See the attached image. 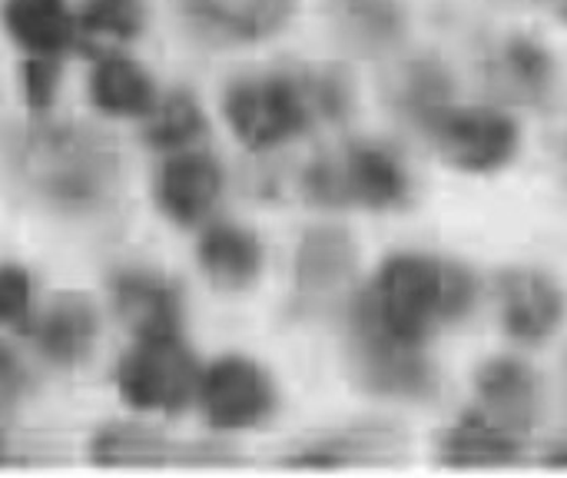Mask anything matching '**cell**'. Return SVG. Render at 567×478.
Wrapping results in <instances>:
<instances>
[{
    "mask_svg": "<svg viewBox=\"0 0 567 478\" xmlns=\"http://www.w3.org/2000/svg\"><path fill=\"white\" fill-rule=\"evenodd\" d=\"M478 296L475 276L429 253H392L352 303V326L425 346V339L462 319Z\"/></svg>",
    "mask_w": 567,
    "mask_h": 478,
    "instance_id": "cell-1",
    "label": "cell"
},
{
    "mask_svg": "<svg viewBox=\"0 0 567 478\" xmlns=\"http://www.w3.org/2000/svg\"><path fill=\"white\" fill-rule=\"evenodd\" d=\"M342 113H346L342 83L322 73L243 77L229 83V90L223 93V116L233 136L252 153H266L302 136L319 116H342Z\"/></svg>",
    "mask_w": 567,
    "mask_h": 478,
    "instance_id": "cell-2",
    "label": "cell"
},
{
    "mask_svg": "<svg viewBox=\"0 0 567 478\" xmlns=\"http://www.w3.org/2000/svg\"><path fill=\"white\" fill-rule=\"evenodd\" d=\"M116 163L113 146L83 126L30 130L17 150V166L33 193L66 213H90L103 206L116 186Z\"/></svg>",
    "mask_w": 567,
    "mask_h": 478,
    "instance_id": "cell-3",
    "label": "cell"
},
{
    "mask_svg": "<svg viewBox=\"0 0 567 478\" xmlns=\"http://www.w3.org/2000/svg\"><path fill=\"white\" fill-rule=\"evenodd\" d=\"M302 193L326 210H395L409 200V173L385 146L355 143L339 160H316L302 176Z\"/></svg>",
    "mask_w": 567,
    "mask_h": 478,
    "instance_id": "cell-4",
    "label": "cell"
},
{
    "mask_svg": "<svg viewBox=\"0 0 567 478\" xmlns=\"http://www.w3.org/2000/svg\"><path fill=\"white\" fill-rule=\"evenodd\" d=\"M203 366L183 336L173 339H136V346L116 366V393L136 413L179 416L196 403Z\"/></svg>",
    "mask_w": 567,
    "mask_h": 478,
    "instance_id": "cell-5",
    "label": "cell"
},
{
    "mask_svg": "<svg viewBox=\"0 0 567 478\" xmlns=\"http://www.w3.org/2000/svg\"><path fill=\"white\" fill-rule=\"evenodd\" d=\"M196 406L209 429L246 433L272 419L279 396L272 376L249 356H219L199 376Z\"/></svg>",
    "mask_w": 567,
    "mask_h": 478,
    "instance_id": "cell-6",
    "label": "cell"
},
{
    "mask_svg": "<svg viewBox=\"0 0 567 478\" xmlns=\"http://www.w3.org/2000/svg\"><path fill=\"white\" fill-rule=\"evenodd\" d=\"M349 373L355 386L379 399H429L435 389L432 363L422 346L352 326Z\"/></svg>",
    "mask_w": 567,
    "mask_h": 478,
    "instance_id": "cell-7",
    "label": "cell"
},
{
    "mask_svg": "<svg viewBox=\"0 0 567 478\" xmlns=\"http://www.w3.org/2000/svg\"><path fill=\"white\" fill-rule=\"evenodd\" d=\"M432 133L442 156L465 173L502 170L518 150V126L512 116L485 106L432 113Z\"/></svg>",
    "mask_w": 567,
    "mask_h": 478,
    "instance_id": "cell-8",
    "label": "cell"
},
{
    "mask_svg": "<svg viewBox=\"0 0 567 478\" xmlns=\"http://www.w3.org/2000/svg\"><path fill=\"white\" fill-rule=\"evenodd\" d=\"M359 269V246L339 223H316L302 233L292 256V286L302 303L339 299Z\"/></svg>",
    "mask_w": 567,
    "mask_h": 478,
    "instance_id": "cell-9",
    "label": "cell"
},
{
    "mask_svg": "<svg viewBox=\"0 0 567 478\" xmlns=\"http://www.w3.org/2000/svg\"><path fill=\"white\" fill-rule=\"evenodd\" d=\"M223 166L216 156L203 150H179L169 153L156 173L153 196L159 213L176 226H199L213 216L223 196Z\"/></svg>",
    "mask_w": 567,
    "mask_h": 478,
    "instance_id": "cell-10",
    "label": "cell"
},
{
    "mask_svg": "<svg viewBox=\"0 0 567 478\" xmlns=\"http://www.w3.org/2000/svg\"><path fill=\"white\" fill-rule=\"evenodd\" d=\"M90 459L96 466H166V462L213 466L233 459V449L219 443H173L153 426L113 423L90 439Z\"/></svg>",
    "mask_w": 567,
    "mask_h": 478,
    "instance_id": "cell-11",
    "label": "cell"
},
{
    "mask_svg": "<svg viewBox=\"0 0 567 478\" xmlns=\"http://www.w3.org/2000/svg\"><path fill=\"white\" fill-rule=\"evenodd\" d=\"M113 309L133 339L183 336V296L176 283L150 269H123L113 276Z\"/></svg>",
    "mask_w": 567,
    "mask_h": 478,
    "instance_id": "cell-12",
    "label": "cell"
},
{
    "mask_svg": "<svg viewBox=\"0 0 567 478\" xmlns=\"http://www.w3.org/2000/svg\"><path fill=\"white\" fill-rule=\"evenodd\" d=\"M505 333L518 343H545L565 323V293L542 269H508L498 279Z\"/></svg>",
    "mask_w": 567,
    "mask_h": 478,
    "instance_id": "cell-13",
    "label": "cell"
},
{
    "mask_svg": "<svg viewBox=\"0 0 567 478\" xmlns=\"http://www.w3.org/2000/svg\"><path fill=\"white\" fill-rule=\"evenodd\" d=\"M409 449V436L399 426L389 423H359L346 426L326 436L309 439L296 452H289L292 469H349V466H372V462H389Z\"/></svg>",
    "mask_w": 567,
    "mask_h": 478,
    "instance_id": "cell-14",
    "label": "cell"
},
{
    "mask_svg": "<svg viewBox=\"0 0 567 478\" xmlns=\"http://www.w3.org/2000/svg\"><path fill=\"white\" fill-rule=\"evenodd\" d=\"M96 336H100V316L83 293L53 296L30 326V339L37 353L60 369L80 366L93 353Z\"/></svg>",
    "mask_w": 567,
    "mask_h": 478,
    "instance_id": "cell-15",
    "label": "cell"
},
{
    "mask_svg": "<svg viewBox=\"0 0 567 478\" xmlns=\"http://www.w3.org/2000/svg\"><path fill=\"white\" fill-rule=\"evenodd\" d=\"M196 260L206 279L226 293L249 289L266 266L262 240L239 223H213L196 243Z\"/></svg>",
    "mask_w": 567,
    "mask_h": 478,
    "instance_id": "cell-16",
    "label": "cell"
},
{
    "mask_svg": "<svg viewBox=\"0 0 567 478\" xmlns=\"http://www.w3.org/2000/svg\"><path fill=\"white\" fill-rule=\"evenodd\" d=\"M475 393H478V409L502 423L505 429L525 436V429L535 423L538 409V383L535 373L518 363V359H492L478 369L475 376Z\"/></svg>",
    "mask_w": 567,
    "mask_h": 478,
    "instance_id": "cell-17",
    "label": "cell"
},
{
    "mask_svg": "<svg viewBox=\"0 0 567 478\" xmlns=\"http://www.w3.org/2000/svg\"><path fill=\"white\" fill-rule=\"evenodd\" d=\"M183 10L206 33L249 43L272 37L296 13V0H183Z\"/></svg>",
    "mask_w": 567,
    "mask_h": 478,
    "instance_id": "cell-18",
    "label": "cell"
},
{
    "mask_svg": "<svg viewBox=\"0 0 567 478\" xmlns=\"http://www.w3.org/2000/svg\"><path fill=\"white\" fill-rule=\"evenodd\" d=\"M0 20L13 43L37 57H63L80 40V23L66 0H3Z\"/></svg>",
    "mask_w": 567,
    "mask_h": 478,
    "instance_id": "cell-19",
    "label": "cell"
},
{
    "mask_svg": "<svg viewBox=\"0 0 567 478\" xmlns=\"http://www.w3.org/2000/svg\"><path fill=\"white\" fill-rule=\"evenodd\" d=\"M90 100L100 113L106 116H150V110L156 106L159 93L153 77L123 53H100L90 73Z\"/></svg>",
    "mask_w": 567,
    "mask_h": 478,
    "instance_id": "cell-20",
    "label": "cell"
},
{
    "mask_svg": "<svg viewBox=\"0 0 567 478\" xmlns=\"http://www.w3.org/2000/svg\"><path fill=\"white\" fill-rule=\"evenodd\" d=\"M439 456L449 466H505L522 456V436L472 409L442 436Z\"/></svg>",
    "mask_w": 567,
    "mask_h": 478,
    "instance_id": "cell-21",
    "label": "cell"
},
{
    "mask_svg": "<svg viewBox=\"0 0 567 478\" xmlns=\"http://www.w3.org/2000/svg\"><path fill=\"white\" fill-rule=\"evenodd\" d=\"M329 13L346 43L359 50H385L402 37L399 0H329Z\"/></svg>",
    "mask_w": 567,
    "mask_h": 478,
    "instance_id": "cell-22",
    "label": "cell"
},
{
    "mask_svg": "<svg viewBox=\"0 0 567 478\" xmlns=\"http://www.w3.org/2000/svg\"><path fill=\"white\" fill-rule=\"evenodd\" d=\"M143 120H146L143 140L153 150H163V153L193 150L203 140V133H206L203 106L186 90H173V93L159 96L156 106L150 110V116H143Z\"/></svg>",
    "mask_w": 567,
    "mask_h": 478,
    "instance_id": "cell-23",
    "label": "cell"
},
{
    "mask_svg": "<svg viewBox=\"0 0 567 478\" xmlns=\"http://www.w3.org/2000/svg\"><path fill=\"white\" fill-rule=\"evenodd\" d=\"M76 23H80V33H90V37L130 40L143 27V10L136 0H83Z\"/></svg>",
    "mask_w": 567,
    "mask_h": 478,
    "instance_id": "cell-24",
    "label": "cell"
},
{
    "mask_svg": "<svg viewBox=\"0 0 567 478\" xmlns=\"http://www.w3.org/2000/svg\"><path fill=\"white\" fill-rule=\"evenodd\" d=\"M20 80H23V100L30 103V110H50L56 100V87H60V57L27 53L20 67Z\"/></svg>",
    "mask_w": 567,
    "mask_h": 478,
    "instance_id": "cell-25",
    "label": "cell"
},
{
    "mask_svg": "<svg viewBox=\"0 0 567 478\" xmlns=\"http://www.w3.org/2000/svg\"><path fill=\"white\" fill-rule=\"evenodd\" d=\"M33 306V279L23 266L3 263L0 266V323L20 326L30 319Z\"/></svg>",
    "mask_w": 567,
    "mask_h": 478,
    "instance_id": "cell-26",
    "label": "cell"
},
{
    "mask_svg": "<svg viewBox=\"0 0 567 478\" xmlns=\"http://www.w3.org/2000/svg\"><path fill=\"white\" fill-rule=\"evenodd\" d=\"M27 389H30L27 366L7 343H0V413L10 409L13 403H20Z\"/></svg>",
    "mask_w": 567,
    "mask_h": 478,
    "instance_id": "cell-27",
    "label": "cell"
},
{
    "mask_svg": "<svg viewBox=\"0 0 567 478\" xmlns=\"http://www.w3.org/2000/svg\"><path fill=\"white\" fill-rule=\"evenodd\" d=\"M551 462H555V466H567V446L551 449Z\"/></svg>",
    "mask_w": 567,
    "mask_h": 478,
    "instance_id": "cell-28",
    "label": "cell"
},
{
    "mask_svg": "<svg viewBox=\"0 0 567 478\" xmlns=\"http://www.w3.org/2000/svg\"><path fill=\"white\" fill-rule=\"evenodd\" d=\"M10 459V443H7V436L0 433V462H7Z\"/></svg>",
    "mask_w": 567,
    "mask_h": 478,
    "instance_id": "cell-29",
    "label": "cell"
},
{
    "mask_svg": "<svg viewBox=\"0 0 567 478\" xmlns=\"http://www.w3.org/2000/svg\"><path fill=\"white\" fill-rule=\"evenodd\" d=\"M555 7H558V13L567 20V0H555Z\"/></svg>",
    "mask_w": 567,
    "mask_h": 478,
    "instance_id": "cell-30",
    "label": "cell"
}]
</instances>
